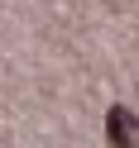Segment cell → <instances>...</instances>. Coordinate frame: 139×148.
I'll use <instances>...</instances> for the list:
<instances>
[{
  "mask_svg": "<svg viewBox=\"0 0 139 148\" xmlns=\"http://www.w3.org/2000/svg\"><path fill=\"white\" fill-rule=\"evenodd\" d=\"M106 138H110L115 148H139V119L129 115L125 105H115V110L106 115Z\"/></svg>",
  "mask_w": 139,
  "mask_h": 148,
  "instance_id": "cell-1",
  "label": "cell"
}]
</instances>
